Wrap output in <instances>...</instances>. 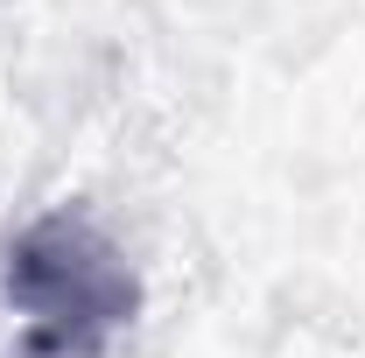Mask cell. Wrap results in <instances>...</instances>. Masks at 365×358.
Returning a JSON list of instances; mask_svg holds the SVG:
<instances>
[{
	"instance_id": "cell-1",
	"label": "cell",
	"mask_w": 365,
	"mask_h": 358,
	"mask_svg": "<svg viewBox=\"0 0 365 358\" xmlns=\"http://www.w3.org/2000/svg\"><path fill=\"white\" fill-rule=\"evenodd\" d=\"M0 295L36 358H98L140 316V274L85 211H43L7 246Z\"/></svg>"
}]
</instances>
